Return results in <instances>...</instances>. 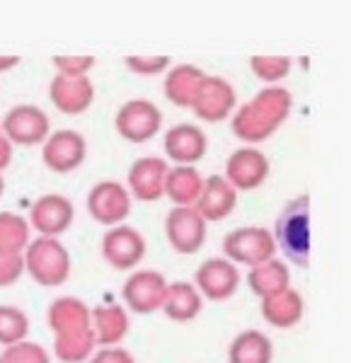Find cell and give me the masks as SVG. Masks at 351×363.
<instances>
[{"instance_id": "6da1fadb", "label": "cell", "mask_w": 351, "mask_h": 363, "mask_svg": "<svg viewBox=\"0 0 351 363\" xmlns=\"http://www.w3.org/2000/svg\"><path fill=\"white\" fill-rule=\"evenodd\" d=\"M291 109L289 90L274 85L257 95L247 107H243L233 119V133L245 143H260L281 126Z\"/></svg>"}, {"instance_id": "7a4b0ae2", "label": "cell", "mask_w": 351, "mask_h": 363, "mask_svg": "<svg viewBox=\"0 0 351 363\" xmlns=\"http://www.w3.org/2000/svg\"><path fill=\"white\" fill-rule=\"evenodd\" d=\"M272 238L291 264H310V196H296L281 208Z\"/></svg>"}, {"instance_id": "3957f363", "label": "cell", "mask_w": 351, "mask_h": 363, "mask_svg": "<svg viewBox=\"0 0 351 363\" xmlns=\"http://www.w3.org/2000/svg\"><path fill=\"white\" fill-rule=\"evenodd\" d=\"M22 264L39 286H61L70 274L68 250L56 238H37L29 242Z\"/></svg>"}, {"instance_id": "277c9868", "label": "cell", "mask_w": 351, "mask_h": 363, "mask_svg": "<svg viewBox=\"0 0 351 363\" xmlns=\"http://www.w3.org/2000/svg\"><path fill=\"white\" fill-rule=\"evenodd\" d=\"M223 252H225L228 262L235 259L240 264H247L255 269L269 259H274L277 245H274V238L267 228L245 225V228H235L233 233H228L223 240Z\"/></svg>"}, {"instance_id": "5b68a950", "label": "cell", "mask_w": 351, "mask_h": 363, "mask_svg": "<svg viewBox=\"0 0 351 363\" xmlns=\"http://www.w3.org/2000/svg\"><path fill=\"white\" fill-rule=\"evenodd\" d=\"M114 128L128 143H148L162 128V112L148 99H128L114 116Z\"/></svg>"}, {"instance_id": "8992f818", "label": "cell", "mask_w": 351, "mask_h": 363, "mask_svg": "<svg viewBox=\"0 0 351 363\" xmlns=\"http://www.w3.org/2000/svg\"><path fill=\"white\" fill-rule=\"evenodd\" d=\"M206 220L194 206H174L165 218L169 247L179 255H196L206 242Z\"/></svg>"}, {"instance_id": "52a82bcc", "label": "cell", "mask_w": 351, "mask_h": 363, "mask_svg": "<svg viewBox=\"0 0 351 363\" xmlns=\"http://www.w3.org/2000/svg\"><path fill=\"white\" fill-rule=\"evenodd\" d=\"M87 211L102 225H121L131 213V194L114 179L97 182L87 194Z\"/></svg>"}, {"instance_id": "ba28073f", "label": "cell", "mask_w": 351, "mask_h": 363, "mask_svg": "<svg viewBox=\"0 0 351 363\" xmlns=\"http://www.w3.org/2000/svg\"><path fill=\"white\" fill-rule=\"evenodd\" d=\"M85 155H87L85 136L73 131V128H61L56 133H49V138L44 140V148H42L44 165L56 174H68L73 169H78L85 162Z\"/></svg>"}, {"instance_id": "9c48e42d", "label": "cell", "mask_w": 351, "mask_h": 363, "mask_svg": "<svg viewBox=\"0 0 351 363\" xmlns=\"http://www.w3.org/2000/svg\"><path fill=\"white\" fill-rule=\"evenodd\" d=\"M0 131L5 133V138L10 143L37 145L49 138L51 124H49V116L44 114V109L34 107V104H17V107H13L5 114Z\"/></svg>"}, {"instance_id": "30bf717a", "label": "cell", "mask_w": 351, "mask_h": 363, "mask_svg": "<svg viewBox=\"0 0 351 363\" xmlns=\"http://www.w3.org/2000/svg\"><path fill=\"white\" fill-rule=\"evenodd\" d=\"M102 257L109 267L128 272L145 257V238L131 225H114L102 235Z\"/></svg>"}, {"instance_id": "8fae6325", "label": "cell", "mask_w": 351, "mask_h": 363, "mask_svg": "<svg viewBox=\"0 0 351 363\" xmlns=\"http://www.w3.org/2000/svg\"><path fill=\"white\" fill-rule=\"evenodd\" d=\"M75 206L63 194H46L32 203L29 223L42 238H58L73 225Z\"/></svg>"}, {"instance_id": "7c38bea8", "label": "cell", "mask_w": 351, "mask_h": 363, "mask_svg": "<svg viewBox=\"0 0 351 363\" xmlns=\"http://www.w3.org/2000/svg\"><path fill=\"white\" fill-rule=\"evenodd\" d=\"M235 107V90L230 83H225L218 75H206L201 87H199L191 109L201 121H211L218 124L230 116V109Z\"/></svg>"}, {"instance_id": "4fadbf2b", "label": "cell", "mask_w": 351, "mask_h": 363, "mask_svg": "<svg viewBox=\"0 0 351 363\" xmlns=\"http://www.w3.org/2000/svg\"><path fill=\"white\" fill-rule=\"evenodd\" d=\"M169 165L160 157H138L128 167V194L136 201H157L165 196V179Z\"/></svg>"}, {"instance_id": "5bb4252c", "label": "cell", "mask_w": 351, "mask_h": 363, "mask_svg": "<svg viewBox=\"0 0 351 363\" xmlns=\"http://www.w3.org/2000/svg\"><path fill=\"white\" fill-rule=\"evenodd\" d=\"M269 177V160L262 150L257 148H240L230 157H228L225 167V179L233 189H257V186L264 184Z\"/></svg>"}, {"instance_id": "9a60e30c", "label": "cell", "mask_w": 351, "mask_h": 363, "mask_svg": "<svg viewBox=\"0 0 351 363\" xmlns=\"http://www.w3.org/2000/svg\"><path fill=\"white\" fill-rule=\"evenodd\" d=\"M165 155L174 165H189L201 160L208 150V138L201 126L196 124H177L165 133Z\"/></svg>"}, {"instance_id": "2e32d148", "label": "cell", "mask_w": 351, "mask_h": 363, "mask_svg": "<svg viewBox=\"0 0 351 363\" xmlns=\"http://www.w3.org/2000/svg\"><path fill=\"white\" fill-rule=\"evenodd\" d=\"M167 291V281L160 272H138L126 279L124 296L126 306L138 315H148L155 308H162V298Z\"/></svg>"}, {"instance_id": "e0dca14e", "label": "cell", "mask_w": 351, "mask_h": 363, "mask_svg": "<svg viewBox=\"0 0 351 363\" xmlns=\"http://www.w3.org/2000/svg\"><path fill=\"white\" fill-rule=\"evenodd\" d=\"M240 284L238 269L230 264L223 257H216V259L201 262V267L196 269V291H201L204 296L211 301H225L235 294Z\"/></svg>"}, {"instance_id": "ac0fdd59", "label": "cell", "mask_w": 351, "mask_h": 363, "mask_svg": "<svg viewBox=\"0 0 351 363\" xmlns=\"http://www.w3.org/2000/svg\"><path fill=\"white\" fill-rule=\"evenodd\" d=\"M238 206V191L228 184L223 174H213V177L204 179L201 194H199L194 208L206 220H223L235 211Z\"/></svg>"}, {"instance_id": "d6986e66", "label": "cell", "mask_w": 351, "mask_h": 363, "mask_svg": "<svg viewBox=\"0 0 351 363\" xmlns=\"http://www.w3.org/2000/svg\"><path fill=\"white\" fill-rule=\"evenodd\" d=\"M51 102L61 109L63 114H83L95 99V87L85 78H66V75H56L51 83Z\"/></svg>"}, {"instance_id": "ffe728a7", "label": "cell", "mask_w": 351, "mask_h": 363, "mask_svg": "<svg viewBox=\"0 0 351 363\" xmlns=\"http://www.w3.org/2000/svg\"><path fill=\"white\" fill-rule=\"evenodd\" d=\"M204 78H206L204 70H199L196 66H189V63H184V66H174L165 78L167 99L177 104V107H189L191 109V102H194Z\"/></svg>"}, {"instance_id": "44dd1931", "label": "cell", "mask_w": 351, "mask_h": 363, "mask_svg": "<svg viewBox=\"0 0 351 363\" xmlns=\"http://www.w3.org/2000/svg\"><path fill=\"white\" fill-rule=\"evenodd\" d=\"M201 186H204V179L196 167L174 165L167 169L165 194L169 196V201H174L177 206H194L199 194H201Z\"/></svg>"}, {"instance_id": "7402d4cb", "label": "cell", "mask_w": 351, "mask_h": 363, "mask_svg": "<svg viewBox=\"0 0 351 363\" xmlns=\"http://www.w3.org/2000/svg\"><path fill=\"white\" fill-rule=\"evenodd\" d=\"M162 308H165V315L169 320L189 322L201 310V296L186 281H174L172 286H167L165 298H162Z\"/></svg>"}, {"instance_id": "603a6c76", "label": "cell", "mask_w": 351, "mask_h": 363, "mask_svg": "<svg viewBox=\"0 0 351 363\" xmlns=\"http://www.w3.org/2000/svg\"><path fill=\"white\" fill-rule=\"evenodd\" d=\"M230 363H272V342L262 332H243L228 351Z\"/></svg>"}, {"instance_id": "cb8c5ba5", "label": "cell", "mask_w": 351, "mask_h": 363, "mask_svg": "<svg viewBox=\"0 0 351 363\" xmlns=\"http://www.w3.org/2000/svg\"><path fill=\"white\" fill-rule=\"evenodd\" d=\"M250 286L255 294L262 298H272L289 289V277H286V264L281 259H269L264 264L255 267L250 274Z\"/></svg>"}, {"instance_id": "d4e9b609", "label": "cell", "mask_w": 351, "mask_h": 363, "mask_svg": "<svg viewBox=\"0 0 351 363\" xmlns=\"http://www.w3.org/2000/svg\"><path fill=\"white\" fill-rule=\"evenodd\" d=\"M264 320L272 322L277 327H291L301 320V310H303V303L298 298L296 291H281V294L272 296V298H264Z\"/></svg>"}, {"instance_id": "484cf974", "label": "cell", "mask_w": 351, "mask_h": 363, "mask_svg": "<svg viewBox=\"0 0 351 363\" xmlns=\"http://www.w3.org/2000/svg\"><path fill=\"white\" fill-rule=\"evenodd\" d=\"M29 245V228L20 216L0 213V255L15 257Z\"/></svg>"}, {"instance_id": "4316f807", "label": "cell", "mask_w": 351, "mask_h": 363, "mask_svg": "<svg viewBox=\"0 0 351 363\" xmlns=\"http://www.w3.org/2000/svg\"><path fill=\"white\" fill-rule=\"evenodd\" d=\"M29 332V320L20 308L0 306V344L15 347Z\"/></svg>"}, {"instance_id": "83f0119b", "label": "cell", "mask_w": 351, "mask_h": 363, "mask_svg": "<svg viewBox=\"0 0 351 363\" xmlns=\"http://www.w3.org/2000/svg\"><path fill=\"white\" fill-rule=\"evenodd\" d=\"M250 70L264 83H281L291 70L289 56H252L250 58Z\"/></svg>"}, {"instance_id": "f1b7e54d", "label": "cell", "mask_w": 351, "mask_h": 363, "mask_svg": "<svg viewBox=\"0 0 351 363\" xmlns=\"http://www.w3.org/2000/svg\"><path fill=\"white\" fill-rule=\"evenodd\" d=\"M0 363H49V356H46V351L42 347H37V344L20 342L5 351Z\"/></svg>"}, {"instance_id": "f546056e", "label": "cell", "mask_w": 351, "mask_h": 363, "mask_svg": "<svg viewBox=\"0 0 351 363\" xmlns=\"http://www.w3.org/2000/svg\"><path fill=\"white\" fill-rule=\"evenodd\" d=\"M126 68L131 73H138V75H157L162 70L169 68L172 58L169 56H126L124 58Z\"/></svg>"}, {"instance_id": "4dcf8cb0", "label": "cell", "mask_w": 351, "mask_h": 363, "mask_svg": "<svg viewBox=\"0 0 351 363\" xmlns=\"http://www.w3.org/2000/svg\"><path fill=\"white\" fill-rule=\"evenodd\" d=\"M54 66L58 75L66 78H85V73L95 66V56H54Z\"/></svg>"}, {"instance_id": "1f68e13d", "label": "cell", "mask_w": 351, "mask_h": 363, "mask_svg": "<svg viewBox=\"0 0 351 363\" xmlns=\"http://www.w3.org/2000/svg\"><path fill=\"white\" fill-rule=\"evenodd\" d=\"M22 257L15 255V257H8V255H0V286H10L13 281L20 279V272H22Z\"/></svg>"}, {"instance_id": "d6a6232c", "label": "cell", "mask_w": 351, "mask_h": 363, "mask_svg": "<svg viewBox=\"0 0 351 363\" xmlns=\"http://www.w3.org/2000/svg\"><path fill=\"white\" fill-rule=\"evenodd\" d=\"M92 363H133L128 359L126 351L121 349H107V351H99V354L92 359Z\"/></svg>"}, {"instance_id": "836d02e7", "label": "cell", "mask_w": 351, "mask_h": 363, "mask_svg": "<svg viewBox=\"0 0 351 363\" xmlns=\"http://www.w3.org/2000/svg\"><path fill=\"white\" fill-rule=\"evenodd\" d=\"M10 165V145H8V138L3 136V131H0V169Z\"/></svg>"}, {"instance_id": "e575fe53", "label": "cell", "mask_w": 351, "mask_h": 363, "mask_svg": "<svg viewBox=\"0 0 351 363\" xmlns=\"http://www.w3.org/2000/svg\"><path fill=\"white\" fill-rule=\"evenodd\" d=\"M20 61H22L20 56H0V73H5V70L15 68Z\"/></svg>"}, {"instance_id": "d590c367", "label": "cell", "mask_w": 351, "mask_h": 363, "mask_svg": "<svg viewBox=\"0 0 351 363\" xmlns=\"http://www.w3.org/2000/svg\"><path fill=\"white\" fill-rule=\"evenodd\" d=\"M3 186H5V184H3V179H0V194H3Z\"/></svg>"}]
</instances>
